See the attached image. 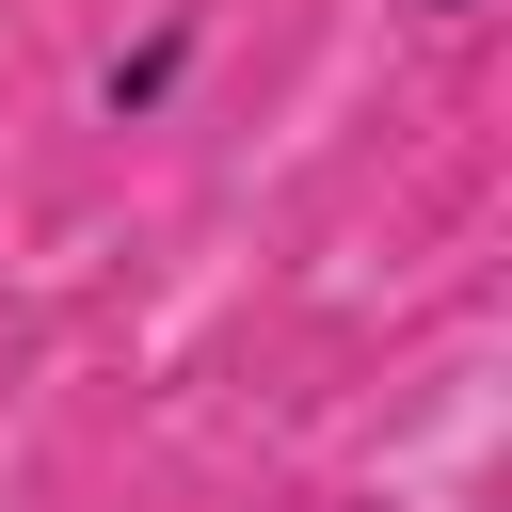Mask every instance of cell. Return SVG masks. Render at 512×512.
I'll return each instance as SVG.
<instances>
[{
    "label": "cell",
    "instance_id": "1",
    "mask_svg": "<svg viewBox=\"0 0 512 512\" xmlns=\"http://www.w3.org/2000/svg\"><path fill=\"white\" fill-rule=\"evenodd\" d=\"M208 80V0H144L112 48H96V128H176Z\"/></svg>",
    "mask_w": 512,
    "mask_h": 512
},
{
    "label": "cell",
    "instance_id": "2",
    "mask_svg": "<svg viewBox=\"0 0 512 512\" xmlns=\"http://www.w3.org/2000/svg\"><path fill=\"white\" fill-rule=\"evenodd\" d=\"M416 16H432V32H464V16H480V0H416Z\"/></svg>",
    "mask_w": 512,
    "mask_h": 512
}]
</instances>
